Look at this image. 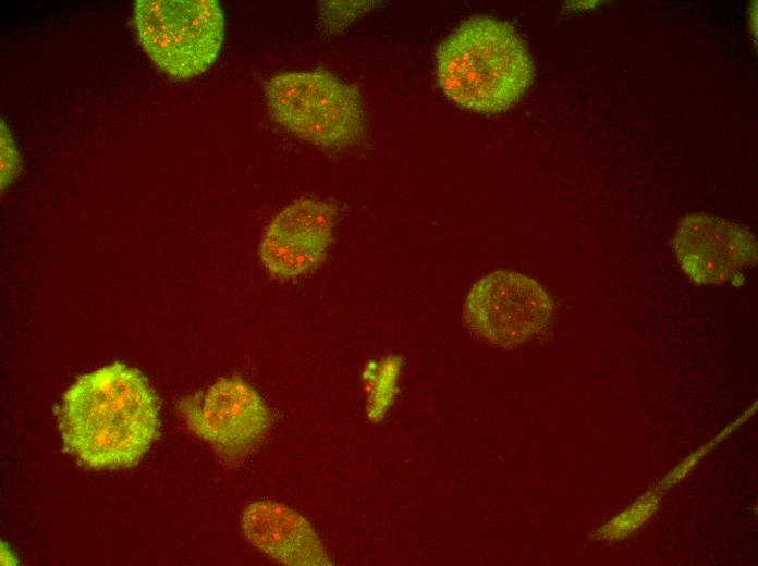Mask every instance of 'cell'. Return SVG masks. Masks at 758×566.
Segmentation results:
<instances>
[{
	"mask_svg": "<svg viewBox=\"0 0 758 566\" xmlns=\"http://www.w3.org/2000/svg\"><path fill=\"white\" fill-rule=\"evenodd\" d=\"M133 24L144 53L176 81L205 73L224 40V15L216 0H137Z\"/></svg>",
	"mask_w": 758,
	"mask_h": 566,
	"instance_id": "4",
	"label": "cell"
},
{
	"mask_svg": "<svg viewBox=\"0 0 758 566\" xmlns=\"http://www.w3.org/2000/svg\"><path fill=\"white\" fill-rule=\"evenodd\" d=\"M365 8V2H326L319 11L321 25L328 32L339 29Z\"/></svg>",
	"mask_w": 758,
	"mask_h": 566,
	"instance_id": "10",
	"label": "cell"
},
{
	"mask_svg": "<svg viewBox=\"0 0 758 566\" xmlns=\"http://www.w3.org/2000/svg\"><path fill=\"white\" fill-rule=\"evenodd\" d=\"M12 134L1 120V189L7 188L16 177L21 164Z\"/></svg>",
	"mask_w": 758,
	"mask_h": 566,
	"instance_id": "11",
	"label": "cell"
},
{
	"mask_svg": "<svg viewBox=\"0 0 758 566\" xmlns=\"http://www.w3.org/2000/svg\"><path fill=\"white\" fill-rule=\"evenodd\" d=\"M63 448L82 465L108 470L139 462L159 428L157 396L143 373L121 362L81 376L58 409Z\"/></svg>",
	"mask_w": 758,
	"mask_h": 566,
	"instance_id": "1",
	"label": "cell"
},
{
	"mask_svg": "<svg viewBox=\"0 0 758 566\" xmlns=\"http://www.w3.org/2000/svg\"><path fill=\"white\" fill-rule=\"evenodd\" d=\"M269 113L296 137L326 148H344L365 128L362 96L325 70L279 73L264 86Z\"/></svg>",
	"mask_w": 758,
	"mask_h": 566,
	"instance_id": "3",
	"label": "cell"
},
{
	"mask_svg": "<svg viewBox=\"0 0 758 566\" xmlns=\"http://www.w3.org/2000/svg\"><path fill=\"white\" fill-rule=\"evenodd\" d=\"M437 79L461 108L497 113L517 102L534 78L527 46L512 25L490 16L464 21L438 46Z\"/></svg>",
	"mask_w": 758,
	"mask_h": 566,
	"instance_id": "2",
	"label": "cell"
},
{
	"mask_svg": "<svg viewBox=\"0 0 758 566\" xmlns=\"http://www.w3.org/2000/svg\"><path fill=\"white\" fill-rule=\"evenodd\" d=\"M673 247L685 275L704 285L732 281L757 259V242L749 229L701 212L680 220Z\"/></svg>",
	"mask_w": 758,
	"mask_h": 566,
	"instance_id": "7",
	"label": "cell"
},
{
	"mask_svg": "<svg viewBox=\"0 0 758 566\" xmlns=\"http://www.w3.org/2000/svg\"><path fill=\"white\" fill-rule=\"evenodd\" d=\"M179 409L187 428L229 462L250 454L270 424L260 395L237 377L220 378L206 391L182 399Z\"/></svg>",
	"mask_w": 758,
	"mask_h": 566,
	"instance_id": "6",
	"label": "cell"
},
{
	"mask_svg": "<svg viewBox=\"0 0 758 566\" xmlns=\"http://www.w3.org/2000/svg\"><path fill=\"white\" fill-rule=\"evenodd\" d=\"M247 541L271 559L285 565L330 563L311 525L296 510L272 501L249 504L242 513Z\"/></svg>",
	"mask_w": 758,
	"mask_h": 566,
	"instance_id": "9",
	"label": "cell"
},
{
	"mask_svg": "<svg viewBox=\"0 0 758 566\" xmlns=\"http://www.w3.org/2000/svg\"><path fill=\"white\" fill-rule=\"evenodd\" d=\"M552 311V300L537 281L499 270L473 285L463 305V319L484 341L514 347L537 334Z\"/></svg>",
	"mask_w": 758,
	"mask_h": 566,
	"instance_id": "5",
	"label": "cell"
},
{
	"mask_svg": "<svg viewBox=\"0 0 758 566\" xmlns=\"http://www.w3.org/2000/svg\"><path fill=\"white\" fill-rule=\"evenodd\" d=\"M337 207L329 201L305 198L282 209L268 224L260 243L266 269L292 279L316 268L332 239Z\"/></svg>",
	"mask_w": 758,
	"mask_h": 566,
	"instance_id": "8",
	"label": "cell"
}]
</instances>
